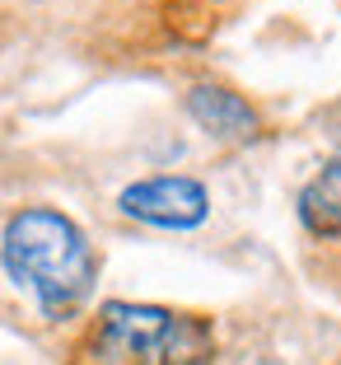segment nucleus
I'll use <instances>...</instances> for the list:
<instances>
[{
	"mask_svg": "<svg viewBox=\"0 0 341 365\" xmlns=\"http://www.w3.org/2000/svg\"><path fill=\"white\" fill-rule=\"evenodd\" d=\"M89 351L98 365H206L215 356V333L192 314L112 300L98 309Z\"/></svg>",
	"mask_w": 341,
	"mask_h": 365,
	"instance_id": "obj_2",
	"label": "nucleus"
},
{
	"mask_svg": "<svg viewBox=\"0 0 341 365\" xmlns=\"http://www.w3.org/2000/svg\"><path fill=\"white\" fill-rule=\"evenodd\" d=\"M117 206L122 215L154 230H196L211 215V192L187 173H159V178H140L122 187Z\"/></svg>",
	"mask_w": 341,
	"mask_h": 365,
	"instance_id": "obj_3",
	"label": "nucleus"
},
{
	"mask_svg": "<svg viewBox=\"0 0 341 365\" xmlns=\"http://www.w3.org/2000/svg\"><path fill=\"white\" fill-rule=\"evenodd\" d=\"M0 262L19 290H28L47 319H70L89 300L98 258L89 235L52 206H23L5 220Z\"/></svg>",
	"mask_w": 341,
	"mask_h": 365,
	"instance_id": "obj_1",
	"label": "nucleus"
},
{
	"mask_svg": "<svg viewBox=\"0 0 341 365\" xmlns=\"http://www.w3.org/2000/svg\"><path fill=\"white\" fill-rule=\"evenodd\" d=\"M187 113L192 122L215 140H248L257 136V108L243 94L224 85H192L187 89Z\"/></svg>",
	"mask_w": 341,
	"mask_h": 365,
	"instance_id": "obj_4",
	"label": "nucleus"
},
{
	"mask_svg": "<svg viewBox=\"0 0 341 365\" xmlns=\"http://www.w3.org/2000/svg\"><path fill=\"white\" fill-rule=\"evenodd\" d=\"M299 220L318 239H341V150L322 164V173L299 192Z\"/></svg>",
	"mask_w": 341,
	"mask_h": 365,
	"instance_id": "obj_5",
	"label": "nucleus"
}]
</instances>
